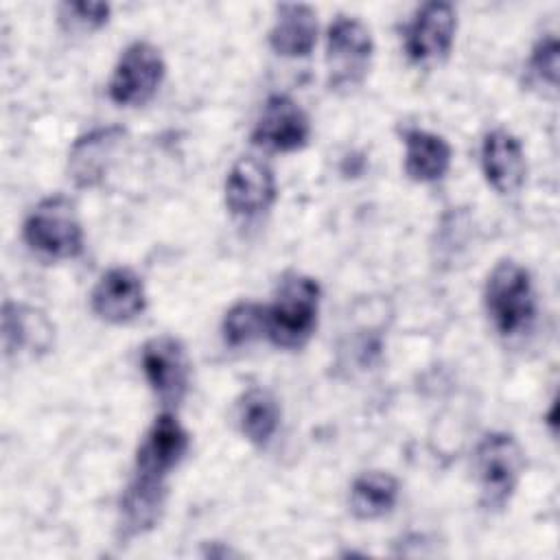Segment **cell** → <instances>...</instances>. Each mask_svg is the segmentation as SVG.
I'll return each instance as SVG.
<instances>
[{"instance_id": "d6986e66", "label": "cell", "mask_w": 560, "mask_h": 560, "mask_svg": "<svg viewBox=\"0 0 560 560\" xmlns=\"http://www.w3.org/2000/svg\"><path fill=\"white\" fill-rule=\"evenodd\" d=\"M236 422L247 442L262 448L271 442L280 424L276 396L265 387L247 389L236 402Z\"/></svg>"}, {"instance_id": "ffe728a7", "label": "cell", "mask_w": 560, "mask_h": 560, "mask_svg": "<svg viewBox=\"0 0 560 560\" xmlns=\"http://www.w3.org/2000/svg\"><path fill=\"white\" fill-rule=\"evenodd\" d=\"M400 486L394 475L385 470L363 472L350 486V512L359 521H376L394 510Z\"/></svg>"}, {"instance_id": "7402d4cb", "label": "cell", "mask_w": 560, "mask_h": 560, "mask_svg": "<svg viewBox=\"0 0 560 560\" xmlns=\"http://www.w3.org/2000/svg\"><path fill=\"white\" fill-rule=\"evenodd\" d=\"M558 68H560V46L553 33L542 35L529 55V74L536 85H542L556 94L558 90Z\"/></svg>"}, {"instance_id": "277c9868", "label": "cell", "mask_w": 560, "mask_h": 560, "mask_svg": "<svg viewBox=\"0 0 560 560\" xmlns=\"http://www.w3.org/2000/svg\"><path fill=\"white\" fill-rule=\"evenodd\" d=\"M523 466V448L514 435L492 431L481 438L475 448V472L481 503L488 510H501L508 505L521 481Z\"/></svg>"}, {"instance_id": "8fae6325", "label": "cell", "mask_w": 560, "mask_h": 560, "mask_svg": "<svg viewBox=\"0 0 560 560\" xmlns=\"http://www.w3.org/2000/svg\"><path fill=\"white\" fill-rule=\"evenodd\" d=\"M311 138L308 114L287 94H273L265 101L254 125L252 140L269 151H298Z\"/></svg>"}, {"instance_id": "e0dca14e", "label": "cell", "mask_w": 560, "mask_h": 560, "mask_svg": "<svg viewBox=\"0 0 560 560\" xmlns=\"http://www.w3.org/2000/svg\"><path fill=\"white\" fill-rule=\"evenodd\" d=\"M2 343L7 354L46 352L52 343V326L37 308L18 302L2 306Z\"/></svg>"}, {"instance_id": "8992f818", "label": "cell", "mask_w": 560, "mask_h": 560, "mask_svg": "<svg viewBox=\"0 0 560 560\" xmlns=\"http://www.w3.org/2000/svg\"><path fill=\"white\" fill-rule=\"evenodd\" d=\"M166 74V63L158 46L138 39L118 57L107 92L116 105L138 107L149 103Z\"/></svg>"}, {"instance_id": "3957f363", "label": "cell", "mask_w": 560, "mask_h": 560, "mask_svg": "<svg viewBox=\"0 0 560 560\" xmlns=\"http://www.w3.org/2000/svg\"><path fill=\"white\" fill-rule=\"evenodd\" d=\"M26 245L52 260H70L83 252V228L74 203L63 195L42 199L24 219Z\"/></svg>"}, {"instance_id": "30bf717a", "label": "cell", "mask_w": 560, "mask_h": 560, "mask_svg": "<svg viewBox=\"0 0 560 560\" xmlns=\"http://www.w3.org/2000/svg\"><path fill=\"white\" fill-rule=\"evenodd\" d=\"M90 306L92 313L107 324H129L147 308L144 282L129 267H112L94 284Z\"/></svg>"}, {"instance_id": "5b68a950", "label": "cell", "mask_w": 560, "mask_h": 560, "mask_svg": "<svg viewBox=\"0 0 560 560\" xmlns=\"http://www.w3.org/2000/svg\"><path fill=\"white\" fill-rule=\"evenodd\" d=\"M374 55L370 28L348 15H339L326 37L328 83L335 90H352L363 83Z\"/></svg>"}, {"instance_id": "7a4b0ae2", "label": "cell", "mask_w": 560, "mask_h": 560, "mask_svg": "<svg viewBox=\"0 0 560 560\" xmlns=\"http://www.w3.org/2000/svg\"><path fill=\"white\" fill-rule=\"evenodd\" d=\"M319 300L322 289L315 278L302 273L287 276L267 306V337L271 343L284 350L306 346L317 326Z\"/></svg>"}, {"instance_id": "52a82bcc", "label": "cell", "mask_w": 560, "mask_h": 560, "mask_svg": "<svg viewBox=\"0 0 560 560\" xmlns=\"http://www.w3.org/2000/svg\"><path fill=\"white\" fill-rule=\"evenodd\" d=\"M140 363L147 383L164 405H177L190 383V359L173 335H158L142 346Z\"/></svg>"}, {"instance_id": "6da1fadb", "label": "cell", "mask_w": 560, "mask_h": 560, "mask_svg": "<svg viewBox=\"0 0 560 560\" xmlns=\"http://www.w3.org/2000/svg\"><path fill=\"white\" fill-rule=\"evenodd\" d=\"M483 304L501 337L527 332L538 311L532 273L516 260L497 262L486 280Z\"/></svg>"}, {"instance_id": "ba28073f", "label": "cell", "mask_w": 560, "mask_h": 560, "mask_svg": "<svg viewBox=\"0 0 560 560\" xmlns=\"http://www.w3.org/2000/svg\"><path fill=\"white\" fill-rule=\"evenodd\" d=\"M455 31L457 11L451 2H427L405 28V52L418 66L435 63L451 52Z\"/></svg>"}, {"instance_id": "44dd1931", "label": "cell", "mask_w": 560, "mask_h": 560, "mask_svg": "<svg viewBox=\"0 0 560 560\" xmlns=\"http://www.w3.org/2000/svg\"><path fill=\"white\" fill-rule=\"evenodd\" d=\"M223 339L228 346H247L267 335V306L258 302H236L223 317Z\"/></svg>"}, {"instance_id": "2e32d148", "label": "cell", "mask_w": 560, "mask_h": 560, "mask_svg": "<svg viewBox=\"0 0 560 560\" xmlns=\"http://www.w3.org/2000/svg\"><path fill=\"white\" fill-rule=\"evenodd\" d=\"M317 42V15L308 4H280L269 28V46L276 55L308 57Z\"/></svg>"}, {"instance_id": "603a6c76", "label": "cell", "mask_w": 560, "mask_h": 560, "mask_svg": "<svg viewBox=\"0 0 560 560\" xmlns=\"http://www.w3.org/2000/svg\"><path fill=\"white\" fill-rule=\"evenodd\" d=\"M109 11V4L105 2H63L59 7V18L61 22H70V26L94 31L107 24Z\"/></svg>"}, {"instance_id": "7c38bea8", "label": "cell", "mask_w": 560, "mask_h": 560, "mask_svg": "<svg viewBox=\"0 0 560 560\" xmlns=\"http://www.w3.org/2000/svg\"><path fill=\"white\" fill-rule=\"evenodd\" d=\"M125 140L127 129L118 125L96 127L77 138L68 153V173L72 182L81 188H92L101 184L114 166Z\"/></svg>"}, {"instance_id": "9c48e42d", "label": "cell", "mask_w": 560, "mask_h": 560, "mask_svg": "<svg viewBox=\"0 0 560 560\" xmlns=\"http://www.w3.org/2000/svg\"><path fill=\"white\" fill-rule=\"evenodd\" d=\"M276 201V175L254 155L238 158L225 177V206L234 217L254 219Z\"/></svg>"}, {"instance_id": "ac0fdd59", "label": "cell", "mask_w": 560, "mask_h": 560, "mask_svg": "<svg viewBox=\"0 0 560 560\" xmlns=\"http://www.w3.org/2000/svg\"><path fill=\"white\" fill-rule=\"evenodd\" d=\"M451 144L427 129L405 131V173L409 179L431 184L442 179L451 168Z\"/></svg>"}, {"instance_id": "4fadbf2b", "label": "cell", "mask_w": 560, "mask_h": 560, "mask_svg": "<svg viewBox=\"0 0 560 560\" xmlns=\"http://www.w3.org/2000/svg\"><path fill=\"white\" fill-rule=\"evenodd\" d=\"M190 446L188 431L171 413H160L144 433L136 453V475L166 481L168 472L184 459Z\"/></svg>"}, {"instance_id": "9a60e30c", "label": "cell", "mask_w": 560, "mask_h": 560, "mask_svg": "<svg viewBox=\"0 0 560 560\" xmlns=\"http://www.w3.org/2000/svg\"><path fill=\"white\" fill-rule=\"evenodd\" d=\"M166 505V481L136 475L125 488L118 508V529L122 538H136L151 532Z\"/></svg>"}, {"instance_id": "5bb4252c", "label": "cell", "mask_w": 560, "mask_h": 560, "mask_svg": "<svg viewBox=\"0 0 560 560\" xmlns=\"http://www.w3.org/2000/svg\"><path fill=\"white\" fill-rule=\"evenodd\" d=\"M481 171L499 195L516 192L525 184L527 173L521 140L505 129L488 131L481 142Z\"/></svg>"}]
</instances>
